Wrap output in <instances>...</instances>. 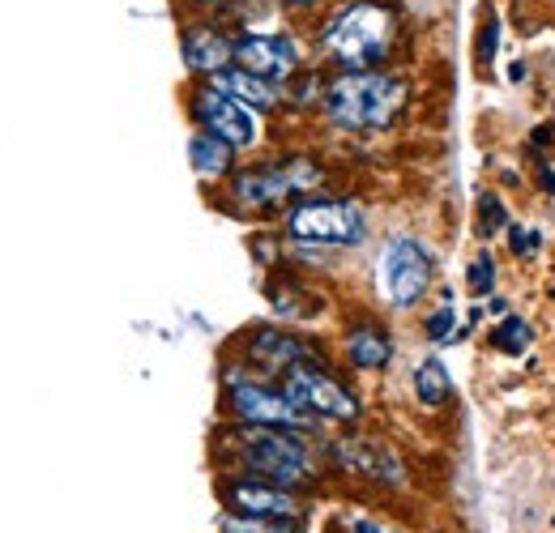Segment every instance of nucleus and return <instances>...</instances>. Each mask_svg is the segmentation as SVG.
Here are the masks:
<instances>
[{
	"instance_id": "nucleus-23",
	"label": "nucleus",
	"mask_w": 555,
	"mask_h": 533,
	"mask_svg": "<svg viewBox=\"0 0 555 533\" xmlns=\"http://www.w3.org/2000/svg\"><path fill=\"white\" fill-rule=\"evenodd\" d=\"M466 286H470V295H491V286H496V261H491V256H474L466 265Z\"/></svg>"
},
{
	"instance_id": "nucleus-9",
	"label": "nucleus",
	"mask_w": 555,
	"mask_h": 533,
	"mask_svg": "<svg viewBox=\"0 0 555 533\" xmlns=\"http://www.w3.org/2000/svg\"><path fill=\"white\" fill-rule=\"evenodd\" d=\"M218 499H222V512L257 516V521L304 525V516H308V504L299 491L274 487V482H261V478H240V474L218 482Z\"/></svg>"
},
{
	"instance_id": "nucleus-25",
	"label": "nucleus",
	"mask_w": 555,
	"mask_h": 533,
	"mask_svg": "<svg viewBox=\"0 0 555 533\" xmlns=\"http://www.w3.org/2000/svg\"><path fill=\"white\" fill-rule=\"evenodd\" d=\"M496 39H500V22L487 18V22H483V35H479V64H491V60H496Z\"/></svg>"
},
{
	"instance_id": "nucleus-1",
	"label": "nucleus",
	"mask_w": 555,
	"mask_h": 533,
	"mask_svg": "<svg viewBox=\"0 0 555 533\" xmlns=\"http://www.w3.org/2000/svg\"><path fill=\"white\" fill-rule=\"evenodd\" d=\"M227 474L261 478L287 491H312L321 482V452L312 444V431H282V427H235L218 440Z\"/></svg>"
},
{
	"instance_id": "nucleus-7",
	"label": "nucleus",
	"mask_w": 555,
	"mask_h": 533,
	"mask_svg": "<svg viewBox=\"0 0 555 533\" xmlns=\"http://www.w3.org/2000/svg\"><path fill=\"white\" fill-rule=\"evenodd\" d=\"M227 414L244 427H282V431H316V423L287 397L282 384L227 371Z\"/></svg>"
},
{
	"instance_id": "nucleus-4",
	"label": "nucleus",
	"mask_w": 555,
	"mask_h": 533,
	"mask_svg": "<svg viewBox=\"0 0 555 533\" xmlns=\"http://www.w3.org/2000/svg\"><path fill=\"white\" fill-rule=\"evenodd\" d=\"M325 180V171L312 158H282V163H261L244 167L231 180V201L248 209V214H269V209L287 205L295 197H304L308 188Z\"/></svg>"
},
{
	"instance_id": "nucleus-8",
	"label": "nucleus",
	"mask_w": 555,
	"mask_h": 533,
	"mask_svg": "<svg viewBox=\"0 0 555 533\" xmlns=\"http://www.w3.org/2000/svg\"><path fill=\"white\" fill-rule=\"evenodd\" d=\"M376 278H380V295H385L389 308H415L432 286V252H427L419 239L410 235H393L385 248H380L376 261Z\"/></svg>"
},
{
	"instance_id": "nucleus-29",
	"label": "nucleus",
	"mask_w": 555,
	"mask_h": 533,
	"mask_svg": "<svg viewBox=\"0 0 555 533\" xmlns=\"http://www.w3.org/2000/svg\"><path fill=\"white\" fill-rule=\"evenodd\" d=\"M210 5H214V0H210Z\"/></svg>"
},
{
	"instance_id": "nucleus-28",
	"label": "nucleus",
	"mask_w": 555,
	"mask_h": 533,
	"mask_svg": "<svg viewBox=\"0 0 555 533\" xmlns=\"http://www.w3.org/2000/svg\"><path fill=\"white\" fill-rule=\"evenodd\" d=\"M282 5H291V9H312V5H321V0H282Z\"/></svg>"
},
{
	"instance_id": "nucleus-2",
	"label": "nucleus",
	"mask_w": 555,
	"mask_h": 533,
	"mask_svg": "<svg viewBox=\"0 0 555 533\" xmlns=\"http://www.w3.org/2000/svg\"><path fill=\"white\" fill-rule=\"evenodd\" d=\"M406 107V82L393 73H338L321 90V111L342 133H385Z\"/></svg>"
},
{
	"instance_id": "nucleus-18",
	"label": "nucleus",
	"mask_w": 555,
	"mask_h": 533,
	"mask_svg": "<svg viewBox=\"0 0 555 533\" xmlns=\"http://www.w3.org/2000/svg\"><path fill=\"white\" fill-rule=\"evenodd\" d=\"M453 393V380H449V367H444L440 359H423L415 367V397L423 401V406H444Z\"/></svg>"
},
{
	"instance_id": "nucleus-26",
	"label": "nucleus",
	"mask_w": 555,
	"mask_h": 533,
	"mask_svg": "<svg viewBox=\"0 0 555 533\" xmlns=\"http://www.w3.org/2000/svg\"><path fill=\"white\" fill-rule=\"evenodd\" d=\"M351 533H393V529H385L380 521H372V516H355V521H351Z\"/></svg>"
},
{
	"instance_id": "nucleus-14",
	"label": "nucleus",
	"mask_w": 555,
	"mask_h": 533,
	"mask_svg": "<svg viewBox=\"0 0 555 533\" xmlns=\"http://www.w3.org/2000/svg\"><path fill=\"white\" fill-rule=\"evenodd\" d=\"M180 52H184V64L193 73H201L205 82H210L214 73H222V69H231V52H235V39H227L222 30H214V26H193L184 35V43H180Z\"/></svg>"
},
{
	"instance_id": "nucleus-11",
	"label": "nucleus",
	"mask_w": 555,
	"mask_h": 533,
	"mask_svg": "<svg viewBox=\"0 0 555 533\" xmlns=\"http://www.w3.org/2000/svg\"><path fill=\"white\" fill-rule=\"evenodd\" d=\"M325 457L338 465L342 474L363 478V482H372V487H402L406 482L402 457L389 444L372 440V435H338V440H329Z\"/></svg>"
},
{
	"instance_id": "nucleus-5",
	"label": "nucleus",
	"mask_w": 555,
	"mask_h": 533,
	"mask_svg": "<svg viewBox=\"0 0 555 533\" xmlns=\"http://www.w3.org/2000/svg\"><path fill=\"white\" fill-rule=\"evenodd\" d=\"M287 239L308 248H355L368 239V214L355 201L308 197L287 209Z\"/></svg>"
},
{
	"instance_id": "nucleus-15",
	"label": "nucleus",
	"mask_w": 555,
	"mask_h": 533,
	"mask_svg": "<svg viewBox=\"0 0 555 533\" xmlns=\"http://www.w3.org/2000/svg\"><path fill=\"white\" fill-rule=\"evenodd\" d=\"M210 86H218L222 94H231V99H240L252 111H274L282 103V90L274 82H265V77H252L244 69H235V64H231V69H222V73H214Z\"/></svg>"
},
{
	"instance_id": "nucleus-16",
	"label": "nucleus",
	"mask_w": 555,
	"mask_h": 533,
	"mask_svg": "<svg viewBox=\"0 0 555 533\" xmlns=\"http://www.w3.org/2000/svg\"><path fill=\"white\" fill-rule=\"evenodd\" d=\"M346 363L355 371H385L393 363V337L380 325H355L346 333Z\"/></svg>"
},
{
	"instance_id": "nucleus-20",
	"label": "nucleus",
	"mask_w": 555,
	"mask_h": 533,
	"mask_svg": "<svg viewBox=\"0 0 555 533\" xmlns=\"http://www.w3.org/2000/svg\"><path fill=\"white\" fill-rule=\"evenodd\" d=\"M218 533H299V525H282V521H257V516H235V512H222Z\"/></svg>"
},
{
	"instance_id": "nucleus-24",
	"label": "nucleus",
	"mask_w": 555,
	"mask_h": 533,
	"mask_svg": "<svg viewBox=\"0 0 555 533\" xmlns=\"http://www.w3.org/2000/svg\"><path fill=\"white\" fill-rule=\"evenodd\" d=\"M504 235H509V248L517 252V256H526L530 248H538V244H543V235H538V231H526V226H504Z\"/></svg>"
},
{
	"instance_id": "nucleus-27",
	"label": "nucleus",
	"mask_w": 555,
	"mask_h": 533,
	"mask_svg": "<svg viewBox=\"0 0 555 533\" xmlns=\"http://www.w3.org/2000/svg\"><path fill=\"white\" fill-rule=\"evenodd\" d=\"M538 184H543V192H551V197H555V171L547 163H538Z\"/></svg>"
},
{
	"instance_id": "nucleus-10",
	"label": "nucleus",
	"mask_w": 555,
	"mask_h": 533,
	"mask_svg": "<svg viewBox=\"0 0 555 533\" xmlns=\"http://www.w3.org/2000/svg\"><path fill=\"white\" fill-rule=\"evenodd\" d=\"M188 111H193V120L201 124V133L218 137L222 145H231V150H252V145L261 141V120L257 111L244 107L240 99H231V94H222L218 86H197L193 99H188Z\"/></svg>"
},
{
	"instance_id": "nucleus-17",
	"label": "nucleus",
	"mask_w": 555,
	"mask_h": 533,
	"mask_svg": "<svg viewBox=\"0 0 555 533\" xmlns=\"http://www.w3.org/2000/svg\"><path fill=\"white\" fill-rule=\"evenodd\" d=\"M188 158H193V171L201 175V180H218V175L231 171L235 150L222 145L218 137H210V133H193L188 137Z\"/></svg>"
},
{
	"instance_id": "nucleus-22",
	"label": "nucleus",
	"mask_w": 555,
	"mask_h": 533,
	"mask_svg": "<svg viewBox=\"0 0 555 533\" xmlns=\"http://www.w3.org/2000/svg\"><path fill=\"white\" fill-rule=\"evenodd\" d=\"M466 329H457V316L453 308L444 303V308H436L432 316H427V325H423V337L427 342H453V337H462Z\"/></svg>"
},
{
	"instance_id": "nucleus-3",
	"label": "nucleus",
	"mask_w": 555,
	"mask_h": 533,
	"mask_svg": "<svg viewBox=\"0 0 555 533\" xmlns=\"http://www.w3.org/2000/svg\"><path fill=\"white\" fill-rule=\"evenodd\" d=\"M393 47V13L376 0H355L338 9L321 30V52L342 73H368Z\"/></svg>"
},
{
	"instance_id": "nucleus-21",
	"label": "nucleus",
	"mask_w": 555,
	"mask_h": 533,
	"mask_svg": "<svg viewBox=\"0 0 555 533\" xmlns=\"http://www.w3.org/2000/svg\"><path fill=\"white\" fill-rule=\"evenodd\" d=\"M504 226H509V209H504V201L496 192H483L479 197V235L491 239V235H500Z\"/></svg>"
},
{
	"instance_id": "nucleus-19",
	"label": "nucleus",
	"mask_w": 555,
	"mask_h": 533,
	"mask_svg": "<svg viewBox=\"0 0 555 533\" xmlns=\"http://www.w3.org/2000/svg\"><path fill=\"white\" fill-rule=\"evenodd\" d=\"M530 342H534V329L521 316H504L496 325V333H491V346L504 350V354H526Z\"/></svg>"
},
{
	"instance_id": "nucleus-13",
	"label": "nucleus",
	"mask_w": 555,
	"mask_h": 533,
	"mask_svg": "<svg viewBox=\"0 0 555 533\" xmlns=\"http://www.w3.org/2000/svg\"><path fill=\"white\" fill-rule=\"evenodd\" d=\"M244 354H248V363L257 367V371H265V376H278V380L287 376L295 363L321 359L308 337H299V333H291V329H278V325H257V329H248Z\"/></svg>"
},
{
	"instance_id": "nucleus-6",
	"label": "nucleus",
	"mask_w": 555,
	"mask_h": 533,
	"mask_svg": "<svg viewBox=\"0 0 555 533\" xmlns=\"http://www.w3.org/2000/svg\"><path fill=\"white\" fill-rule=\"evenodd\" d=\"M282 389H287V397L312 418L316 427L321 423H355V418L363 414L359 397L346 389L333 371H325L321 359L295 363L287 376H282Z\"/></svg>"
},
{
	"instance_id": "nucleus-12",
	"label": "nucleus",
	"mask_w": 555,
	"mask_h": 533,
	"mask_svg": "<svg viewBox=\"0 0 555 533\" xmlns=\"http://www.w3.org/2000/svg\"><path fill=\"white\" fill-rule=\"evenodd\" d=\"M231 64L265 82H291L299 73V43L291 35H240L235 39Z\"/></svg>"
}]
</instances>
